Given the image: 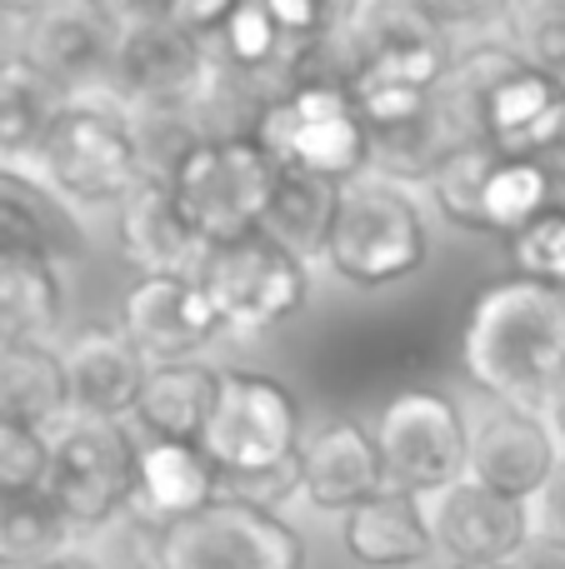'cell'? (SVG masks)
<instances>
[{"instance_id":"cell-25","label":"cell","mask_w":565,"mask_h":569,"mask_svg":"<svg viewBox=\"0 0 565 569\" xmlns=\"http://www.w3.org/2000/svg\"><path fill=\"white\" fill-rule=\"evenodd\" d=\"M70 420L66 360L50 345L0 350V425H30L56 435Z\"/></svg>"},{"instance_id":"cell-37","label":"cell","mask_w":565,"mask_h":569,"mask_svg":"<svg viewBox=\"0 0 565 569\" xmlns=\"http://www.w3.org/2000/svg\"><path fill=\"white\" fill-rule=\"evenodd\" d=\"M531 520H536V540L565 545V455H561L556 475L546 480V490L531 500Z\"/></svg>"},{"instance_id":"cell-43","label":"cell","mask_w":565,"mask_h":569,"mask_svg":"<svg viewBox=\"0 0 565 569\" xmlns=\"http://www.w3.org/2000/svg\"><path fill=\"white\" fill-rule=\"evenodd\" d=\"M40 569H100L96 560H80V555H66V560H50V565H40Z\"/></svg>"},{"instance_id":"cell-9","label":"cell","mask_w":565,"mask_h":569,"mask_svg":"<svg viewBox=\"0 0 565 569\" xmlns=\"http://www.w3.org/2000/svg\"><path fill=\"white\" fill-rule=\"evenodd\" d=\"M136 475L140 445L120 420H76L70 415L56 430L46 495L70 520V530L86 535L110 525L116 515L136 510Z\"/></svg>"},{"instance_id":"cell-20","label":"cell","mask_w":565,"mask_h":569,"mask_svg":"<svg viewBox=\"0 0 565 569\" xmlns=\"http://www.w3.org/2000/svg\"><path fill=\"white\" fill-rule=\"evenodd\" d=\"M80 220L46 180L20 166H0V260H40L66 266L80 256Z\"/></svg>"},{"instance_id":"cell-4","label":"cell","mask_w":565,"mask_h":569,"mask_svg":"<svg viewBox=\"0 0 565 569\" xmlns=\"http://www.w3.org/2000/svg\"><path fill=\"white\" fill-rule=\"evenodd\" d=\"M250 136L276 160V170L316 176V180H330V186H346V180L370 170L366 120H360L346 80L320 76V70H310V76H300L280 96H270Z\"/></svg>"},{"instance_id":"cell-23","label":"cell","mask_w":565,"mask_h":569,"mask_svg":"<svg viewBox=\"0 0 565 569\" xmlns=\"http://www.w3.org/2000/svg\"><path fill=\"white\" fill-rule=\"evenodd\" d=\"M220 490V470L206 460L200 445L180 440H150L140 445V475H136V510L150 525H176L186 515L206 510Z\"/></svg>"},{"instance_id":"cell-41","label":"cell","mask_w":565,"mask_h":569,"mask_svg":"<svg viewBox=\"0 0 565 569\" xmlns=\"http://www.w3.org/2000/svg\"><path fill=\"white\" fill-rule=\"evenodd\" d=\"M546 420H551V430H556V440H561V450H565V385H561V395L546 405Z\"/></svg>"},{"instance_id":"cell-7","label":"cell","mask_w":565,"mask_h":569,"mask_svg":"<svg viewBox=\"0 0 565 569\" xmlns=\"http://www.w3.org/2000/svg\"><path fill=\"white\" fill-rule=\"evenodd\" d=\"M160 569H306V540L280 510L216 495L206 510L156 530Z\"/></svg>"},{"instance_id":"cell-29","label":"cell","mask_w":565,"mask_h":569,"mask_svg":"<svg viewBox=\"0 0 565 569\" xmlns=\"http://www.w3.org/2000/svg\"><path fill=\"white\" fill-rule=\"evenodd\" d=\"M70 540L76 530L46 490L0 495V569H40L50 560H66Z\"/></svg>"},{"instance_id":"cell-15","label":"cell","mask_w":565,"mask_h":569,"mask_svg":"<svg viewBox=\"0 0 565 569\" xmlns=\"http://www.w3.org/2000/svg\"><path fill=\"white\" fill-rule=\"evenodd\" d=\"M561 440L541 410H521V405H496L470 425V465L466 475L476 485L511 500H536L546 480L561 465Z\"/></svg>"},{"instance_id":"cell-18","label":"cell","mask_w":565,"mask_h":569,"mask_svg":"<svg viewBox=\"0 0 565 569\" xmlns=\"http://www.w3.org/2000/svg\"><path fill=\"white\" fill-rule=\"evenodd\" d=\"M300 495L326 515H350L356 505L386 490V465L376 450V430L360 420H326L300 440L296 455Z\"/></svg>"},{"instance_id":"cell-13","label":"cell","mask_w":565,"mask_h":569,"mask_svg":"<svg viewBox=\"0 0 565 569\" xmlns=\"http://www.w3.org/2000/svg\"><path fill=\"white\" fill-rule=\"evenodd\" d=\"M426 515L436 550L450 555L456 565H516L526 555V545L536 540L531 505L486 490L470 475L446 485L440 495H430Z\"/></svg>"},{"instance_id":"cell-34","label":"cell","mask_w":565,"mask_h":569,"mask_svg":"<svg viewBox=\"0 0 565 569\" xmlns=\"http://www.w3.org/2000/svg\"><path fill=\"white\" fill-rule=\"evenodd\" d=\"M56 435L30 425H0V495H40L50 485Z\"/></svg>"},{"instance_id":"cell-33","label":"cell","mask_w":565,"mask_h":569,"mask_svg":"<svg viewBox=\"0 0 565 569\" xmlns=\"http://www.w3.org/2000/svg\"><path fill=\"white\" fill-rule=\"evenodd\" d=\"M511 50L536 76L565 90V0H516L511 10Z\"/></svg>"},{"instance_id":"cell-2","label":"cell","mask_w":565,"mask_h":569,"mask_svg":"<svg viewBox=\"0 0 565 569\" xmlns=\"http://www.w3.org/2000/svg\"><path fill=\"white\" fill-rule=\"evenodd\" d=\"M300 405L276 375L260 370H220L216 415H210L200 450L226 480H236L246 500L276 510L290 490H300Z\"/></svg>"},{"instance_id":"cell-8","label":"cell","mask_w":565,"mask_h":569,"mask_svg":"<svg viewBox=\"0 0 565 569\" xmlns=\"http://www.w3.org/2000/svg\"><path fill=\"white\" fill-rule=\"evenodd\" d=\"M376 450L386 465V485L406 495H440L466 480L470 465V420L440 390H400L376 415Z\"/></svg>"},{"instance_id":"cell-16","label":"cell","mask_w":565,"mask_h":569,"mask_svg":"<svg viewBox=\"0 0 565 569\" xmlns=\"http://www.w3.org/2000/svg\"><path fill=\"white\" fill-rule=\"evenodd\" d=\"M116 36L120 26L100 0H56L36 20H26L20 60H30L60 96H86L96 80H106Z\"/></svg>"},{"instance_id":"cell-26","label":"cell","mask_w":565,"mask_h":569,"mask_svg":"<svg viewBox=\"0 0 565 569\" xmlns=\"http://www.w3.org/2000/svg\"><path fill=\"white\" fill-rule=\"evenodd\" d=\"M66 315L60 266L40 260H0V350L50 345Z\"/></svg>"},{"instance_id":"cell-45","label":"cell","mask_w":565,"mask_h":569,"mask_svg":"<svg viewBox=\"0 0 565 569\" xmlns=\"http://www.w3.org/2000/svg\"><path fill=\"white\" fill-rule=\"evenodd\" d=\"M456 569H516V565H456Z\"/></svg>"},{"instance_id":"cell-40","label":"cell","mask_w":565,"mask_h":569,"mask_svg":"<svg viewBox=\"0 0 565 569\" xmlns=\"http://www.w3.org/2000/svg\"><path fill=\"white\" fill-rule=\"evenodd\" d=\"M56 6V0H0V16H16L20 26H26V20H36L40 10H50Z\"/></svg>"},{"instance_id":"cell-12","label":"cell","mask_w":565,"mask_h":569,"mask_svg":"<svg viewBox=\"0 0 565 569\" xmlns=\"http://www.w3.org/2000/svg\"><path fill=\"white\" fill-rule=\"evenodd\" d=\"M210 40L186 30L180 20H130L116 36V56H110L106 86L116 90V100L156 116H180L196 110L210 96Z\"/></svg>"},{"instance_id":"cell-24","label":"cell","mask_w":565,"mask_h":569,"mask_svg":"<svg viewBox=\"0 0 565 569\" xmlns=\"http://www.w3.org/2000/svg\"><path fill=\"white\" fill-rule=\"evenodd\" d=\"M216 395H220V370H210L206 360L150 365L146 390L136 400V420L140 430H150V440L200 445L210 415H216Z\"/></svg>"},{"instance_id":"cell-31","label":"cell","mask_w":565,"mask_h":569,"mask_svg":"<svg viewBox=\"0 0 565 569\" xmlns=\"http://www.w3.org/2000/svg\"><path fill=\"white\" fill-rule=\"evenodd\" d=\"M220 56H226V66L236 70V76H286V86H296L300 80V66L296 56H290L286 36L276 30V20L266 16V6L260 0H240L236 16L220 26Z\"/></svg>"},{"instance_id":"cell-10","label":"cell","mask_w":565,"mask_h":569,"mask_svg":"<svg viewBox=\"0 0 565 569\" xmlns=\"http://www.w3.org/2000/svg\"><path fill=\"white\" fill-rule=\"evenodd\" d=\"M210 305L230 335H266L276 325L296 320L310 300V260L270 240L266 230L216 246L200 270Z\"/></svg>"},{"instance_id":"cell-27","label":"cell","mask_w":565,"mask_h":569,"mask_svg":"<svg viewBox=\"0 0 565 569\" xmlns=\"http://www.w3.org/2000/svg\"><path fill=\"white\" fill-rule=\"evenodd\" d=\"M66 100L70 96H60L30 60H6L0 66V166H16L20 156H40Z\"/></svg>"},{"instance_id":"cell-30","label":"cell","mask_w":565,"mask_h":569,"mask_svg":"<svg viewBox=\"0 0 565 569\" xmlns=\"http://www.w3.org/2000/svg\"><path fill=\"white\" fill-rule=\"evenodd\" d=\"M546 210H556V176L551 160L496 156L486 180V236L516 240L526 226H536Z\"/></svg>"},{"instance_id":"cell-39","label":"cell","mask_w":565,"mask_h":569,"mask_svg":"<svg viewBox=\"0 0 565 569\" xmlns=\"http://www.w3.org/2000/svg\"><path fill=\"white\" fill-rule=\"evenodd\" d=\"M110 10L116 26H130V20H160V16H176L180 0H100Z\"/></svg>"},{"instance_id":"cell-28","label":"cell","mask_w":565,"mask_h":569,"mask_svg":"<svg viewBox=\"0 0 565 569\" xmlns=\"http://www.w3.org/2000/svg\"><path fill=\"white\" fill-rule=\"evenodd\" d=\"M336 196H340V186H330V180L280 170L260 230L270 240H280L286 250H296L300 260H320L330 240V220H336Z\"/></svg>"},{"instance_id":"cell-17","label":"cell","mask_w":565,"mask_h":569,"mask_svg":"<svg viewBox=\"0 0 565 569\" xmlns=\"http://www.w3.org/2000/svg\"><path fill=\"white\" fill-rule=\"evenodd\" d=\"M120 250L140 276H186L200 280L210 246L190 226L166 170H146L140 186L120 200Z\"/></svg>"},{"instance_id":"cell-11","label":"cell","mask_w":565,"mask_h":569,"mask_svg":"<svg viewBox=\"0 0 565 569\" xmlns=\"http://www.w3.org/2000/svg\"><path fill=\"white\" fill-rule=\"evenodd\" d=\"M340 80H386V86L440 90L450 76V36L426 0H360L356 26L340 40Z\"/></svg>"},{"instance_id":"cell-35","label":"cell","mask_w":565,"mask_h":569,"mask_svg":"<svg viewBox=\"0 0 565 569\" xmlns=\"http://www.w3.org/2000/svg\"><path fill=\"white\" fill-rule=\"evenodd\" d=\"M511 260H516V276L565 290V206L546 210L536 226H526L511 240Z\"/></svg>"},{"instance_id":"cell-44","label":"cell","mask_w":565,"mask_h":569,"mask_svg":"<svg viewBox=\"0 0 565 569\" xmlns=\"http://www.w3.org/2000/svg\"><path fill=\"white\" fill-rule=\"evenodd\" d=\"M110 569H160V565H156V555H150V560H120V565H110Z\"/></svg>"},{"instance_id":"cell-6","label":"cell","mask_w":565,"mask_h":569,"mask_svg":"<svg viewBox=\"0 0 565 569\" xmlns=\"http://www.w3.org/2000/svg\"><path fill=\"white\" fill-rule=\"evenodd\" d=\"M170 186L186 206L190 226L200 230L210 250L236 246L266 226L270 190H276V160L260 150V140L226 130V136H200L170 160Z\"/></svg>"},{"instance_id":"cell-5","label":"cell","mask_w":565,"mask_h":569,"mask_svg":"<svg viewBox=\"0 0 565 569\" xmlns=\"http://www.w3.org/2000/svg\"><path fill=\"white\" fill-rule=\"evenodd\" d=\"M40 176L66 206H120L146 176L140 130L126 100L70 96L40 146Z\"/></svg>"},{"instance_id":"cell-38","label":"cell","mask_w":565,"mask_h":569,"mask_svg":"<svg viewBox=\"0 0 565 569\" xmlns=\"http://www.w3.org/2000/svg\"><path fill=\"white\" fill-rule=\"evenodd\" d=\"M236 6L240 0H180L170 20H180L186 30H196V36L210 40V36H220V26H226L230 16H236Z\"/></svg>"},{"instance_id":"cell-14","label":"cell","mask_w":565,"mask_h":569,"mask_svg":"<svg viewBox=\"0 0 565 569\" xmlns=\"http://www.w3.org/2000/svg\"><path fill=\"white\" fill-rule=\"evenodd\" d=\"M120 330L150 365L200 360L216 335H226L206 284L186 276H140L120 295Z\"/></svg>"},{"instance_id":"cell-1","label":"cell","mask_w":565,"mask_h":569,"mask_svg":"<svg viewBox=\"0 0 565 569\" xmlns=\"http://www.w3.org/2000/svg\"><path fill=\"white\" fill-rule=\"evenodd\" d=\"M460 365L496 405L546 410L565 385V290L506 276L470 300Z\"/></svg>"},{"instance_id":"cell-3","label":"cell","mask_w":565,"mask_h":569,"mask_svg":"<svg viewBox=\"0 0 565 569\" xmlns=\"http://www.w3.org/2000/svg\"><path fill=\"white\" fill-rule=\"evenodd\" d=\"M320 260L330 276L356 290H386L396 280H410L430 260V226L416 190L376 170L346 180Z\"/></svg>"},{"instance_id":"cell-19","label":"cell","mask_w":565,"mask_h":569,"mask_svg":"<svg viewBox=\"0 0 565 569\" xmlns=\"http://www.w3.org/2000/svg\"><path fill=\"white\" fill-rule=\"evenodd\" d=\"M60 360H66L76 420H126V415H136L150 360L136 350V340L120 325H86L60 350Z\"/></svg>"},{"instance_id":"cell-36","label":"cell","mask_w":565,"mask_h":569,"mask_svg":"<svg viewBox=\"0 0 565 569\" xmlns=\"http://www.w3.org/2000/svg\"><path fill=\"white\" fill-rule=\"evenodd\" d=\"M426 6L446 30H490L511 20L516 0H426Z\"/></svg>"},{"instance_id":"cell-22","label":"cell","mask_w":565,"mask_h":569,"mask_svg":"<svg viewBox=\"0 0 565 569\" xmlns=\"http://www.w3.org/2000/svg\"><path fill=\"white\" fill-rule=\"evenodd\" d=\"M346 555L366 569H410L426 565L436 555V535H430V515L420 495L406 490H380L376 500L356 505L340 525Z\"/></svg>"},{"instance_id":"cell-42","label":"cell","mask_w":565,"mask_h":569,"mask_svg":"<svg viewBox=\"0 0 565 569\" xmlns=\"http://www.w3.org/2000/svg\"><path fill=\"white\" fill-rule=\"evenodd\" d=\"M551 176H556V206H565V150L551 156Z\"/></svg>"},{"instance_id":"cell-32","label":"cell","mask_w":565,"mask_h":569,"mask_svg":"<svg viewBox=\"0 0 565 569\" xmlns=\"http://www.w3.org/2000/svg\"><path fill=\"white\" fill-rule=\"evenodd\" d=\"M490 166H496V150L486 140H466L446 156V166L430 176V200L440 206V216L456 230H470V236H486V180Z\"/></svg>"},{"instance_id":"cell-21","label":"cell","mask_w":565,"mask_h":569,"mask_svg":"<svg viewBox=\"0 0 565 569\" xmlns=\"http://www.w3.org/2000/svg\"><path fill=\"white\" fill-rule=\"evenodd\" d=\"M480 140L496 156L551 160L565 146V90L531 66L511 70L480 106Z\"/></svg>"}]
</instances>
